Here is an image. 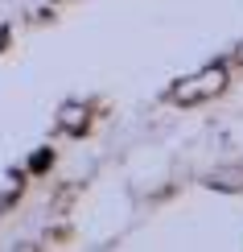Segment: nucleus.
<instances>
[{"instance_id": "nucleus-1", "label": "nucleus", "mask_w": 243, "mask_h": 252, "mask_svg": "<svg viewBox=\"0 0 243 252\" xmlns=\"http://www.w3.org/2000/svg\"><path fill=\"white\" fill-rule=\"evenodd\" d=\"M223 83H227V70H223V66H210V70H202V75H194L189 83H182V87L173 91V99H177V103L210 99V95H218V91H223Z\"/></svg>"}, {"instance_id": "nucleus-2", "label": "nucleus", "mask_w": 243, "mask_h": 252, "mask_svg": "<svg viewBox=\"0 0 243 252\" xmlns=\"http://www.w3.org/2000/svg\"><path fill=\"white\" fill-rule=\"evenodd\" d=\"M82 120H87V112H82L79 103H66V108H62V128L79 132V128H82Z\"/></svg>"}]
</instances>
